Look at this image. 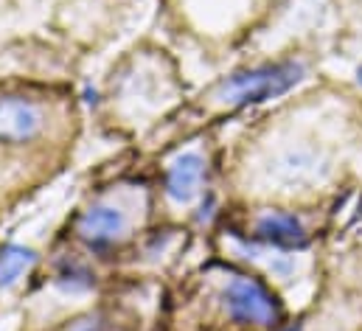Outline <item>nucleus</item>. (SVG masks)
<instances>
[{
  "instance_id": "3",
  "label": "nucleus",
  "mask_w": 362,
  "mask_h": 331,
  "mask_svg": "<svg viewBox=\"0 0 362 331\" xmlns=\"http://www.w3.org/2000/svg\"><path fill=\"white\" fill-rule=\"evenodd\" d=\"M132 211L112 199V197H101L88 202L76 219H74V236L76 242L85 248L93 258H107L112 252H118L121 245L132 236Z\"/></svg>"
},
{
  "instance_id": "9",
  "label": "nucleus",
  "mask_w": 362,
  "mask_h": 331,
  "mask_svg": "<svg viewBox=\"0 0 362 331\" xmlns=\"http://www.w3.org/2000/svg\"><path fill=\"white\" fill-rule=\"evenodd\" d=\"M40 261V252L23 242H6L0 248V292L14 289Z\"/></svg>"
},
{
  "instance_id": "4",
  "label": "nucleus",
  "mask_w": 362,
  "mask_h": 331,
  "mask_svg": "<svg viewBox=\"0 0 362 331\" xmlns=\"http://www.w3.org/2000/svg\"><path fill=\"white\" fill-rule=\"evenodd\" d=\"M48 107L28 93H0V144L11 149L31 146L48 132Z\"/></svg>"
},
{
  "instance_id": "1",
  "label": "nucleus",
  "mask_w": 362,
  "mask_h": 331,
  "mask_svg": "<svg viewBox=\"0 0 362 331\" xmlns=\"http://www.w3.org/2000/svg\"><path fill=\"white\" fill-rule=\"evenodd\" d=\"M303 76H306L303 62H295V59L262 62V65L239 68L228 74L216 84L214 98L225 107H256L286 95L289 90H295L303 82Z\"/></svg>"
},
{
  "instance_id": "15",
  "label": "nucleus",
  "mask_w": 362,
  "mask_h": 331,
  "mask_svg": "<svg viewBox=\"0 0 362 331\" xmlns=\"http://www.w3.org/2000/svg\"><path fill=\"white\" fill-rule=\"evenodd\" d=\"M357 82L362 84V68H360V71H357Z\"/></svg>"
},
{
  "instance_id": "10",
  "label": "nucleus",
  "mask_w": 362,
  "mask_h": 331,
  "mask_svg": "<svg viewBox=\"0 0 362 331\" xmlns=\"http://www.w3.org/2000/svg\"><path fill=\"white\" fill-rule=\"evenodd\" d=\"M62 331H129V329H127V323L115 312H110V309H93V312H85V315L68 320L62 326Z\"/></svg>"
},
{
  "instance_id": "7",
  "label": "nucleus",
  "mask_w": 362,
  "mask_h": 331,
  "mask_svg": "<svg viewBox=\"0 0 362 331\" xmlns=\"http://www.w3.org/2000/svg\"><path fill=\"white\" fill-rule=\"evenodd\" d=\"M51 286L62 298H88L98 289V272L85 255L65 252L54 261Z\"/></svg>"
},
{
  "instance_id": "5",
  "label": "nucleus",
  "mask_w": 362,
  "mask_h": 331,
  "mask_svg": "<svg viewBox=\"0 0 362 331\" xmlns=\"http://www.w3.org/2000/svg\"><path fill=\"white\" fill-rule=\"evenodd\" d=\"M208 185V158L199 149H182L163 166L160 191L169 205L185 208L205 194Z\"/></svg>"
},
{
  "instance_id": "12",
  "label": "nucleus",
  "mask_w": 362,
  "mask_h": 331,
  "mask_svg": "<svg viewBox=\"0 0 362 331\" xmlns=\"http://www.w3.org/2000/svg\"><path fill=\"white\" fill-rule=\"evenodd\" d=\"M214 214H216V197H214V194H202V197H199V205H197V211H194V222H197V225H211Z\"/></svg>"
},
{
  "instance_id": "14",
  "label": "nucleus",
  "mask_w": 362,
  "mask_h": 331,
  "mask_svg": "<svg viewBox=\"0 0 362 331\" xmlns=\"http://www.w3.org/2000/svg\"><path fill=\"white\" fill-rule=\"evenodd\" d=\"M278 331H303L300 326H286V329H278Z\"/></svg>"
},
{
  "instance_id": "6",
  "label": "nucleus",
  "mask_w": 362,
  "mask_h": 331,
  "mask_svg": "<svg viewBox=\"0 0 362 331\" xmlns=\"http://www.w3.org/2000/svg\"><path fill=\"white\" fill-rule=\"evenodd\" d=\"M259 245L278 252H298L309 245V231L303 225V219L292 211H267L256 219L253 233H250Z\"/></svg>"
},
{
  "instance_id": "2",
  "label": "nucleus",
  "mask_w": 362,
  "mask_h": 331,
  "mask_svg": "<svg viewBox=\"0 0 362 331\" xmlns=\"http://www.w3.org/2000/svg\"><path fill=\"white\" fill-rule=\"evenodd\" d=\"M219 306L228 323L242 329H272L284 320V303L272 286L253 272H230L219 286Z\"/></svg>"
},
{
  "instance_id": "13",
  "label": "nucleus",
  "mask_w": 362,
  "mask_h": 331,
  "mask_svg": "<svg viewBox=\"0 0 362 331\" xmlns=\"http://www.w3.org/2000/svg\"><path fill=\"white\" fill-rule=\"evenodd\" d=\"M82 98H85V104H88V107H98V104H101V93H98L95 87H90V84H85Z\"/></svg>"
},
{
  "instance_id": "8",
  "label": "nucleus",
  "mask_w": 362,
  "mask_h": 331,
  "mask_svg": "<svg viewBox=\"0 0 362 331\" xmlns=\"http://www.w3.org/2000/svg\"><path fill=\"white\" fill-rule=\"evenodd\" d=\"M323 158L317 155V149L312 146H292V149H284L275 161V180L286 188H300V185H309L315 182L320 174H323Z\"/></svg>"
},
{
  "instance_id": "11",
  "label": "nucleus",
  "mask_w": 362,
  "mask_h": 331,
  "mask_svg": "<svg viewBox=\"0 0 362 331\" xmlns=\"http://www.w3.org/2000/svg\"><path fill=\"white\" fill-rule=\"evenodd\" d=\"M172 242H175V236H172V231H158L152 239H149V245H146V255L149 258H163L169 248H172Z\"/></svg>"
}]
</instances>
